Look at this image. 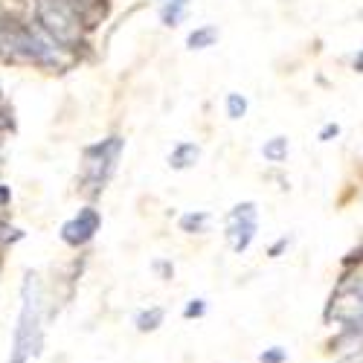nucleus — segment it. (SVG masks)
I'll use <instances>...</instances> for the list:
<instances>
[{"instance_id": "nucleus-1", "label": "nucleus", "mask_w": 363, "mask_h": 363, "mask_svg": "<svg viewBox=\"0 0 363 363\" xmlns=\"http://www.w3.org/2000/svg\"><path fill=\"white\" fill-rule=\"evenodd\" d=\"M44 349V294L35 274H26L21 285V314L12 337V352L6 363H29Z\"/></svg>"}, {"instance_id": "nucleus-2", "label": "nucleus", "mask_w": 363, "mask_h": 363, "mask_svg": "<svg viewBox=\"0 0 363 363\" xmlns=\"http://www.w3.org/2000/svg\"><path fill=\"white\" fill-rule=\"evenodd\" d=\"M0 50H4L15 62H29L47 70H65L67 58L38 29L18 23V21H0Z\"/></svg>"}, {"instance_id": "nucleus-3", "label": "nucleus", "mask_w": 363, "mask_h": 363, "mask_svg": "<svg viewBox=\"0 0 363 363\" xmlns=\"http://www.w3.org/2000/svg\"><path fill=\"white\" fill-rule=\"evenodd\" d=\"M38 23L41 33L58 47H82V23L73 15L70 0H38Z\"/></svg>"}, {"instance_id": "nucleus-4", "label": "nucleus", "mask_w": 363, "mask_h": 363, "mask_svg": "<svg viewBox=\"0 0 363 363\" xmlns=\"http://www.w3.org/2000/svg\"><path fill=\"white\" fill-rule=\"evenodd\" d=\"M123 137H108L96 145L84 148V186H94V192H102L111 180L116 160L123 155Z\"/></svg>"}, {"instance_id": "nucleus-5", "label": "nucleus", "mask_w": 363, "mask_h": 363, "mask_svg": "<svg viewBox=\"0 0 363 363\" xmlns=\"http://www.w3.org/2000/svg\"><path fill=\"white\" fill-rule=\"evenodd\" d=\"M256 203L247 201V203H238L233 206V213L227 216V245L233 253H245L250 245H253V238H256Z\"/></svg>"}, {"instance_id": "nucleus-6", "label": "nucleus", "mask_w": 363, "mask_h": 363, "mask_svg": "<svg viewBox=\"0 0 363 363\" xmlns=\"http://www.w3.org/2000/svg\"><path fill=\"white\" fill-rule=\"evenodd\" d=\"M99 227H102V216L96 213L94 206H84V209H79L76 218H70L62 227V238H65V245H70V247H84L87 241H94Z\"/></svg>"}, {"instance_id": "nucleus-7", "label": "nucleus", "mask_w": 363, "mask_h": 363, "mask_svg": "<svg viewBox=\"0 0 363 363\" xmlns=\"http://www.w3.org/2000/svg\"><path fill=\"white\" fill-rule=\"evenodd\" d=\"M201 157V148L195 143H177L172 148V155H169V166L177 169V172H184V169H192Z\"/></svg>"}, {"instance_id": "nucleus-8", "label": "nucleus", "mask_w": 363, "mask_h": 363, "mask_svg": "<svg viewBox=\"0 0 363 363\" xmlns=\"http://www.w3.org/2000/svg\"><path fill=\"white\" fill-rule=\"evenodd\" d=\"M163 320H166V308L151 306V308H143V311L134 317V325H137L140 335H151V331H157V328L163 325Z\"/></svg>"}, {"instance_id": "nucleus-9", "label": "nucleus", "mask_w": 363, "mask_h": 363, "mask_svg": "<svg viewBox=\"0 0 363 363\" xmlns=\"http://www.w3.org/2000/svg\"><path fill=\"white\" fill-rule=\"evenodd\" d=\"M216 41H218V26H216V23L198 26L195 33H189V38H186L189 50H206V47H213Z\"/></svg>"}, {"instance_id": "nucleus-10", "label": "nucleus", "mask_w": 363, "mask_h": 363, "mask_svg": "<svg viewBox=\"0 0 363 363\" xmlns=\"http://www.w3.org/2000/svg\"><path fill=\"white\" fill-rule=\"evenodd\" d=\"M186 4L189 0H160V21L166 26H177L186 15Z\"/></svg>"}, {"instance_id": "nucleus-11", "label": "nucleus", "mask_w": 363, "mask_h": 363, "mask_svg": "<svg viewBox=\"0 0 363 363\" xmlns=\"http://www.w3.org/2000/svg\"><path fill=\"white\" fill-rule=\"evenodd\" d=\"M262 157L267 163H282L288 157V137H274L262 145Z\"/></svg>"}, {"instance_id": "nucleus-12", "label": "nucleus", "mask_w": 363, "mask_h": 363, "mask_svg": "<svg viewBox=\"0 0 363 363\" xmlns=\"http://www.w3.org/2000/svg\"><path fill=\"white\" fill-rule=\"evenodd\" d=\"M209 224V213H186L180 216V230L184 233H203Z\"/></svg>"}, {"instance_id": "nucleus-13", "label": "nucleus", "mask_w": 363, "mask_h": 363, "mask_svg": "<svg viewBox=\"0 0 363 363\" xmlns=\"http://www.w3.org/2000/svg\"><path fill=\"white\" fill-rule=\"evenodd\" d=\"M245 113H247V99L241 94H230L227 96V116L230 119H241Z\"/></svg>"}, {"instance_id": "nucleus-14", "label": "nucleus", "mask_w": 363, "mask_h": 363, "mask_svg": "<svg viewBox=\"0 0 363 363\" xmlns=\"http://www.w3.org/2000/svg\"><path fill=\"white\" fill-rule=\"evenodd\" d=\"M259 363H288V349L285 346H270L259 352Z\"/></svg>"}, {"instance_id": "nucleus-15", "label": "nucleus", "mask_w": 363, "mask_h": 363, "mask_svg": "<svg viewBox=\"0 0 363 363\" xmlns=\"http://www.w3.org/2000/svg\"><path fill=\"white\" fill-rule=\"evenodd\" d=\"M206 314V299H189L186 306H184V320H201Z\"/></svg>"}, {"instance_id": "nucleus-16", "label": "nucleus", "mask_w": 363, "mask_h": 363, "mask_svg": "<svg viewBox=\"0 0 363 363\" xmlns=\"http://www.w3.org/2000/svg\"><path fill=\"white\" fill-rule=\"evenodd\" d=\"M21 238H23L21 230L9 227L6 221H0V245H15V241H21Z\"/></svg>"}, {"instance_id": "nucleus-17", "label": "nucleus", "mask_w": 363, "mask_h": 363, "mask_svg": "<svg viewBox=\"0 0 363 363\" xmlns=\"http://www.w3.org/2000/svg\"><path fill=\"white\" fill-rule=\"evenodd\" d=\"M288 245H291V238H288V235H282V238L277 241V245L267 250V256H270V259H279V256H282V250H288Z\"/></svg>"}, {"instance_id": "nucleus-18", "label": "nucleus", "mask_w": 363, "mask_h": 363, "mask_svg": "<svg viewBox=\"0 0 363 363\" xmlns=\"http://www.w3.org/2000/svg\"><path fill=\"white\" fill-rule=\"evenodd\" d=\"M337 134H340V125H337V123H328V125H323L320 140H323V143H328L331 137H337Z\"/></svg>"}, {"instance_id": "nucleus-19", "label": "nucleus", "mask_w": 363, "mask_h": 363, "mask_svg": "<svg viewBox=\"0 0 363 363\" xmlns=\"http://www.w3.org/2000/svg\"><path fill=\"white\" fill-rule=\"evenodd\" d=\"M155 270H160L163 279H172L174 277V264H169V262H155Z\"/></svg>"}, {"instance_id": "nucleus-20", "label": "nucleus", "mask_w": 363, "mask_h": 363, "mask_svg": "<svg viewBox=\"0 0 363 363\" xmlns=\"http://www.w3.org/2000/svg\"><path fill=\"white\" fill-rule=\"evenodd\" d=\"M9 201H12V192H9V186H0V209H4Z\"/></svg>"}, {"instance_id": "nucleus-21", "label": "nucleus", "mask_w": 363, "mask_h": 363, "mask_svg": "<svg viewBox=\"0 0 363 363\" xmlns=\"http://www.w3.org/2000/svg\"><path fill=\"white\" fill-rule=\"evenodd\" d=\"M6 128H12V119L6 116V111L0 108V131H6Z\"/></svg>"}, {"instance_id": "nucleus-22", "label": "nucleus", "mask_w": 363, "mask_h": 363, "mask_svg": "<svg viewBox=\"0 0 363 363\" xmlns=\"http://www.w3.org/2000/svg\"><path fill=\"white\" fill-rule=\"evenodd\" d=\"M354 70H357V73H363V50L354 55Z\"/></svg>"}]
</instances>
